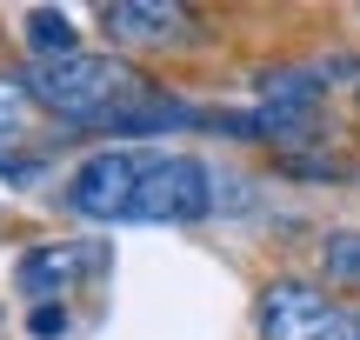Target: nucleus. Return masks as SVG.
Returning <instances> with one entry per match:
<instances>
[{
    "instance_id": "nucleus-1",
    "label": "nucleus",
    "mask_w": 360,
    "mask_h": 340,
    "mask_svg": "<svg viewBox=\"0 0 360 340\" xmlns=\"http://www.w3.org/2000/svg\"><path fill=\"white\" fill-rule=\"evenodd\" d=\"M27 100L40 107V114H53L60 127H80V133H107L120 114H134V107L154 100V80L141 74L134 60H120V53H60V60H34L20 74Z\"/></svg>"
},
{
    "instance_id": "nucleus-2",
    "label": "nucleus",
    "mask_w": 360,
    "mask_h": 340,
    "mask_svg": "<svg viewBox=\"0 0 360 340\" xmlns=\"http://www.w3.org/2000/svg\"><path fill=\"white\" fill-rule=\"evenodd\" d=\"M260 340H360V314L314 280H267L260 287Z\"/></svg>"
},
{
    "instance_id": "nucleus-3",
    "label": "nucleus",
    "mask_w": 360,
    "mask_h": 340,
    "mask_svg": "<svg viewBox=\"0 0 360 340\" xmlns=\"http://www.w3.org/2000/svg\"><path fill=\"white\" fill-rule=\"evenodd\" d=\"M107 261H114V247H101V240H40V247H27V254H20L13 280H20L27 301L53 307V301H67L74 287L101 280V274H107Z\"/></svg>"
},
{
    "instance_id": "nucleus-4",
    "label": "nucleus",
    "mask_w": 360,
    "mask_h": 340,
    "mask_svg": "<svg viewBox=\"0 0 360 340\" xmlns=\"http://www.w3.org/2000/svg\"><path fill=\"white\" fill-rule=\"evenodd\" d=\"M101 27L120 47H180V40H193V13L187 7H160V0H107Z\"/></svg>"
},
{
    "instance_id": "nucleus-5",
    "label": "nucleus",
    "mask_w": 360,
    "mask_h": 340,
    "mask_svg": "<svg viewBox=\"0 0 360 340\" xmlns=\"http://www.w3.org/2000/svg\"><path fill=\"white\" fill-rule=\"evenodd\" d=\"M20 34H27V47H34V60L80 53V34H74V20H67L60 7H27V13H20Z\"/></svg>"
},
{
    "instance_id": "nucleus-6",
    "label": "nucleus",
    "mask_w": 360,
    "mask_h": 340,
    "mask_svg": "<svg viewBox=\"0 0 360 340\" xmlns=\"http://www.w3.org/2000/svg\"><path fill=\"white\" fill-rule=\"evenodd\" d=\"M321 274H327V287L360 294V234L354 227H340V234L321 240Z\"/></svg>"
},
{
    "instance_id": "nucleus-7",
    "label": "nucleus",
    "mask_w": 360,
    "mask_h": 340,
    "mask_svg": "<svg viewBox=\"0 0 360 340\" xmlns=\"http://www.w3.org/2000/svg\"><path fill=\"white\" fill-rule=\"evenodd\" d=\"M27 107H34V100H27L20 80H0V140H7V147L27 140ZM0 167H7V154H0Z\"/></svg>"
},
{
    "instance_id": "nucleus-8",
    "label": "nucleus",
    "mask_w": 360,
    "mask_h": 340,
    "mask_svg": "<svg viewBox=\"0 0 360 340\" xmlns=\"http://www.w3.org/2000/svg\"><path fill=\"white\" fill-rule=\"evenodd\" d=\"M27 327H34L40 340H60V334H67V307H34V320H27Z\"/></svg>"
}]
</instances>
